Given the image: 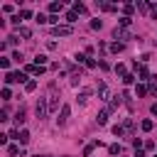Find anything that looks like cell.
I'll use <instances>...</instances> for the list:
<instances>
[{"mask_svg":"<svg viewBox=\"0 0 157 157\" xmlns=\"http://www.w3.org/2000/svg\"><path fill=\"white\" fill-rule=\"evenodd\" d=\"M37 118H39V120H42V118H47L49 115V103L44 101V98H39V101H37Z\"/></svg>","mask_w":157,"mask_h":157,"instance_id":"cell-1","label":"cell"},{"mask_svg":"<svg viewBox=\"0 0 157 157\" xmlns=\"http://www.w3.org/2000/svg\"><path fill=\"white\" fill-rule=\"evenodd\" d=\"M69 113H71V108H69V106H62V113H59L56 123H59V125H64V123L69 120Z\"/></svg>","mask_w":157,"mask_h":157,"instance_id":"cell-2","label":"cell"},{"mask_svg":"<svg viewBox=\"0 0 157 157\" xmlns=\"http://www.w3.org/2000/svg\"><path fill=\"white\" fill-rule=\"evenodd\" d=\"M52 32H54V34H59V37H66V34H71V27H69V25H56Z\"/></svg>","mask_w":157,"mask_h":157,"instance_id":"cell-3","label":"cell"},{"mask_svg":"<svg viewBox=\"0 0 157 157\" xmlns=\"http://www.w3.org/2000/svg\"><path fill=\"white\" fill-rule=\"evenodd\" d=\"M98 96H101V98H103V101H108V98H113V96H111V91H108V86H106V84H101V86H98Z\"/></svg>","mask_w":157,"mask_h":157,"instance_id":"cell-4","label":"cell"},{"mask_svg":"<svg viewBox=\"0 0 157 157\" xmlns=\"http://www.w3.org/2000/svg\"><path fill=\"white\" fill-rule=\"evenodd\" d=\"M113 37L115 39H130V34L123 30V27H115V32H113Z\"/></svg>","mask_w":157,"mask_h":157,"instance_id":"cell-5","label":"cell"},{"mask_svg":"<svg viewBox=\"0 0 157 157\" xmlns=\"http://www.w3.org/2000/svg\"><path fill=\"white\" fill-rule=\"evenodd\" d=\"M108 113H111L108 108H106V111H101V113H98V125H106V123H108Z\"/></svg>","mask_w":157,"mask_h":157,"instance_id":"cell-6","label":"cell"},{"mask_svg":"<svg viewBox=\"0 0 157 157\" xmlns=\"http://www.w3.org/2000/svg\"><path fill=\"white\" fill-rule=\"evenodd\" d=\"M25 120H27V118H25V111H22V108H20V111L15 113V123H17V125H22Z\"/></svg>","mask_w":157,"mask_h":157,"instance_id":"cell-7","label":"cell"},{"mask_svg":"<svg viewBox=\"0 0 157 157\" xmlns=\"http://www.w3.org/2000/svg\"><path fill=\"white\" fill-rule=\"evenodd\" d=\"M135 69H137V76H140V78H147V76H150L147 66H137V62H135Z\"/></svg>","mask_w":157,"mask_h":157,"instance_id":"cell-8","label":"cell"},{"mask_svg":"<svg viewBox=\"0 0 157 157\" xmlns=\"http://www.w3.org/2000/svg\"><path fill=\"white\" fill-rule=\"evenodd\" d=\"M120 98H123V96H113V98H111V106H108V111H115L118 106H120Z\"/></svg>","mask_w":157,"mask_h":157,"instance_id":"cell-9","label":"cell"},{"mask_svg":"<svg viewBox=\"0 0 157 157\" xmlns=\"http://www.w3.org/2000/svg\"><path fill=\"white\" fill-rule=\"evenodd\" d=\"M62 10H64L62 3H52V5H49V12H52V15H54V12H62Z\"/></svg>","mask_w":157,"mask_h":157,"instance_id":"cell-10","label":"cell"},{"mask_svg":"<svg viewBox=\"0 0 157 157\" xmlns=\"http://www.w3.org/2000/svg\"><path fill=\"white\" fill-rule=\"evenodd\" d=\"M34 64H37V66H44V64H47V56H44V54H37V56H34Z\"/></svg>","mask_w":157,"mask_h":157,"instance_id":"cell-11","label":"cell"},{"mask_svg":"<svg viewBox=\"0 0 157 157\" xmlns=\"http://www.w3.org/2000/svg\"><path fill=\"white\" fill-rule=\"evenodd\" d=\"M8 155H10V157H15V155H22V150H20L17 145H10V147H8Z\"/></svg>","mask_w":157,"mask_h":157,"instance_id":"cell-12","label":"cell"},{"mask_svg":"<svg viewBox=\"0 0 157 157\" xmlns=\"http://www.w3.org/2000/svg\"><path fill=\"white\" fill-rule=\"evenodd\" d=\"M20 143H22V145L30 143V133H27V130H20Z\"/></svg>","mask_w":157,"mask_h":157,"instance_id":"cell-13","label":"cell"},{"mask_svg":"<svg viewBox=\"0 0 157 157\" xmlns=\"http://www.w3.org/2000/svg\"><path fill=\"white\" fill-rule=\"evenodd\" d=\"M88 96H91V91L86 88V91H81V93H78V101H81V103H86V101H88Z\"/></svg>","mask_w":157,"mask_h":157,"instance_id":"cell-14","label":"cell"},{"mask_svg":"<svg viewBox=\"0 0 157 157\" xmlns=\"http://www.w3.org/2000/svg\"><path fill=\"white\" fill-rule=\"evenodd\" d=\"M74 12L78 15V12H86V5L84 3H74Z\"/></svg>","mask_w":157,"mask_h":157,"instance_id":"cell-15","label":"cell"},{"mask_svg":"<svg viewBox=\"0 0 157 157\" xmlns=\"http://www.w3.org/2000/svg\"><path fill=\"white\" fill-rule=\"evenodd\" d=\"M76 20H78V15H76L74 10H71V12H66V22H69V25H71V22H76Z\"/></svg>","mask_w":157,"mask_h":157,"instance_id":"cell-16","label":"cell"},{"mask_svg":"<svg viewBox=\"0 0 157 157\" xmlns=\"http://www.w3.org/2000/svg\"><path fill=\"white\" fill-rule=\"evenodd\" d=\"M17 34H20V37H25V39H30V37H32V32H30L27 27H20V32H17Z\"/></svg>","mask_w":157,"mask_h":157,"instance_id":"cell-17","label":"cell"},{"mask_svg":"<svg viewBox=\"0 0 157 157\" xmlns=\"http://www.w3.org/2000/svg\"><path fill=\"white\" fill-rule=\"evenodd\" d=\"M96 145H98V140H93V143H91V145H86V147H84V155H91V152H93V147H96Z\"/></svg>","mask_w":157,"mask_h":157,"instance_id":"cell-18","label":"cell"},{"mask_svg":"<svg viewBox=\"0 0 157 157\" xmlns=\"http://www.w3.org/2000/svg\"><path fill=\"white\" fill-rule=\"evenodd\" d=\"M135 93H137V98H140V96H145V93H147V88L140 84V86H135Z\"/></svg>","mask_w":157,"mask_h":157,"instance_id":"cell-19","label":"cell"},{"mask_svg":"<svg viewBox=\"0 0 157 157\" xmlns=\"http://www.w3.org/2000/svg\"><path fill=\"white\" fill-rule=\"evenodd\" d=\"M140 128H143L145 133H147V130H152V120H143V123H140Z\"/></svg>","mask_w":157,"mask_h":157,"instance_id":"cell-20","label":"cell"},{"mask_svg":"<svg viewBox=\"0 0 157 157\" xmlns=\"http://www.w3.org/2000/svg\"><path fill=\"white\" fill-rule=\"evenodd\" d=\"M111 52H123V44H120V42H113V44H111Z\"/></svg>","mask_w":157,"mask_h":157,"instance_id":"cell-21","label":"cell"},{"mask_svg":"<svg viewBox=\"0 0 157 157\" xmlns=\"http://www.w3.org/2000/svg\"><path fill=\"white\" fill-rule=\"evenodd\" d=\"M108 152H111V155H120V145H111Z\"/></svg>","mask_w":157,"mask_h":157,"instance_id":"cell-22","label":"cell"},{"mask_svg":"<svg viewBox=\"0 0 157 157\" xmlns=\"http://www.w3.org/2000/svg\"><path fill=\"white\" fill-rule=\"evenodd\" d=\"M0 66L8 69V66H10V59H8V56H0Z\"/></svg>","mask_w":157,"mask_h":157,"instance_id":"cell-23","label":"cell"},{"mask_svg":"<svg viewBox=\"0 0 157 157\" xmlns=\"http://www.w3.org/2000/svg\"><path fill=\"white\" fill-rule=\"evenodd\" d=\"M0 96H3L5 101H10V96H12V93H10V88H3V91H0Z\"/></svg>","mask_w":157,"mask_h":157,"instance_id":"cell-24","label":"cell"},{"mask_svg":"<svg viewBox=\"0 0 157 157\" xmlns=\"http://www.w3.org/2000/svg\"><path fill=\"white\" fill-rule=\"evenodd\" d=\"M133 128H135V125H133V120L128 118V120H125V133H133Z\"/></svg>","mask_w":157,"mask_h":157,"instance_id":"cell-25","label":"cell"},{"mask_svg":"<svg viewBox=\"0 0 157 157\" xmlns=\"http://www.w3.org/2000/svg\"><path fill=\"white\" fill-rule=\"evenodd\" d=\"M101 25H103L101 20H91V27H93V30H101Z\"/></svg>","mask_w":157,"mask_h":157,"instance_id":"cell-26","label":"cell"},{"mask_svg":"<svg viewBox=\"0 0 157 157\" xmlns=\"http://www.w3.org/2000/svg\"><path fill=\"white\" fill-rule=\"evenodd\" d=\"M25 88H27V91H34V88H37V81H27Z\"/></svg>","mask_w":157,"mask_h":157,"instance_id":"cell-27","label":"cell"},{"mask_svg":"<svg viewBox=\"0 0 157 157\" xmlns=\"http://www.w3.org/2000/svg\"><path fill=\"white\" fill-rule=\"evenodd\" d=\"M130 22H133V20H130V17H120V27H128Z\"/></svg>","mask_w":157,"mask_h":157,"instance_id":"cell-28","label":"cell"},{"mask_svg":"<svg viewBox=\"0 0 157 157\" xmlns=\"http://www.w3.org/2000/svg\"><path fill=\"white\" fill-rule=\"evenodd\" d=\"M123 81H125V84H133V81H135V76H133V74H125V76H123Z\"/></svg>","mask_w":157,"mask_h":157,"instance_id":"cell-29","label":"cell"},{"mask_svg":"<svg viewBox=\"0 0 157 157\" xmlns=\"http://www.w3.org/2000/svg\"><path fill=\"white\" fill-rule=\"evenodd\" d=\"M20 17H25V20H30V17H32V12H30V10H22V12H20Z\"/></svg>","mask_w":157,"mask_h":157,"instance_id":"cell-30","label":"cell"},{"mask_svg":"<svg viewBox=\"0 0 157 157\" xmlns=\"http://www.w3.org/2000/svg\"><path fill=\"white\" fill-rule=\"evenodd\" d=\"M150 93H152V96H157V84H152V86H150Z\"/></svg>","mask_w":157,"mask_h":157,"instance_id":"cell-31","label":"cell"},{"mask_svg":"<svg viewBox=\"0 0 157 157\" xmlns=\"http://www.w3.org/2000/svg\"><path fill=\"white\" fill-rule=\"evenodd\" d=\"M150 111H152V115H157V103H152V108H150Z\"/></svg>","mask_w":157,"mask_h":157,"instance_id":"cell-32","label":"cell"},{"mask_svg":"<svg viewBox=\"0 0 157 157\" xmlns=\"http://www.w3.org/2000/svg\"><path fill=\"white\" fill-rule=\"evenodd\" d=\"M152 20H157V8H152Z\"/></svg>","mask_w":157,"mask_h":157,"instance_id":"cell-33","label":"cell"},{"mask_svg":"<svg viewBox=\"0 0 157 157\" xmlns=\"http://www.w3.org/2000/svg\"><path fill=\"white\" fill-rule=\"evenodd\" d=\"M37 157H39V155H37Z\"/></svg>","mask_w":157,"mask_h":157,"instance_id":"cell-34","label":"cell"}]
</instances>
